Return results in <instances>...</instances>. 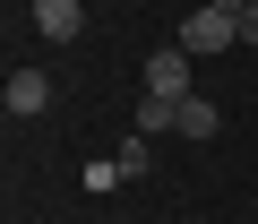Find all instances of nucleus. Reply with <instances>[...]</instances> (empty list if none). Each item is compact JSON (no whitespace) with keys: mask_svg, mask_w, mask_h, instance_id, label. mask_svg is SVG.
<instances>
[{"mask_svg":"<svg viewBox=\"0 0 258 224\" xmlns=\"http://www.w3.org/2000/svg\"><path fill=\"white\" fill-rule=\"evenodd\" d=\"M241 43H258V0H249V9H241Z\"/></svg>","mask_w":258,"mask_h":224,"instance_id":"obj_7","label":"nucleus"},{"mask_svg":"<svg viewBox=\"0 0 258 224\" xmlns=\"http://www.w3.org/2000/svg\"><path fill=\"white\" fill-rule=\"evenodd\" d=\"M172 43H189V52H224V43H241V18L207 0V9H189V18H181V35H172Z\"/></svg>","mask_w":258,"mask_h":224,"instance_id":"obj_1","label":"nucleus"},{"mask_svg":"<svg viewBox=\"0 0 258 224\" xmlns=\"http://www.w3.org/2000/svg\"><path fill=\"white\" fill-rule=\"evenodd\" d=\"M189 61H198L189 43H164V52L147 61V95H155V103H181V95H189Z\"/></svg>","mask_w":258,"mask_h":224,"instance_id":"obj_2","label":"nucleus"},{"mask_svg":"<svg viewBox=\"0 0 258 224\" xmlns=\"http://www.w3.org/2000/svg\"><path fill=\"white\" fill-rule=\"evenodd\" d=\"M112 164H120V181H138V173H147V164H155V138H129V147H120V155H112Z\"/></svg>","mask_w":258,"mask_h":224,"instance_id":"obj_6","label":"nucleus"},{"mask_svg":"<svg viewBox=\"0 0 258 224\" xmlns=\"http://www.w3.org/2000/svg\"><path fill=\"white\" fill-rule=\"evenodd\" d=\"M215 9H232V18H241V9H249V0H215Z\"/></svg>","mask_w":258,"mask_h":224,"instance_id":"obj_8","label":"nucleus"},{"mask_svg":"<svg viewBox=\"0 0 258 224\" xmlns=\"http://www.w3.org/2000/svg\"><path fill=\"white\" fill-rule=\"evenodd\" d=\"M43 103H52V78H43V69H18V78H9V112L26 121V112H43Z\"/></svg>","mask_w":258,"mask_h":224,"instance_id":"obj_5","label":"nucleus"},{"mask_svg":"<svg viewBox=\"0 0 258 224\" xmlns=\"http://www.w3.org/2000/svg\"><path fill=\"white\" fill-rule=\"evenodd\" d=\"M172 130H181V138H215V130H224V112H215L207 95H181V103H172Z\"/></svg>","mask_w":258,"mask_h":224,"instance_id":"obj_3","label":"nucleus"},{"mask_svg":"<svg viewBox=\"0 0 258 224\" xmlns=\"http://www.w3.org/2000/svg\"><path fill=\"white\" fill-rule=\"evenodd\" d=\"M35 26H43L52 43H69V35L86 26V9H78V0H35Z\"/></svg>","mask_w":258,"mask_h":224,"instance_id":"obj_4","label":"nucleus"}]
</instances>
